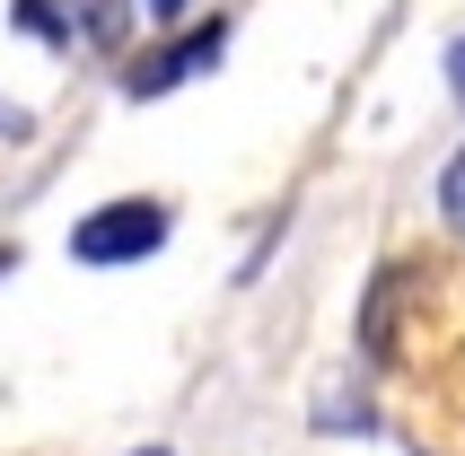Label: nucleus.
Here are the masks:
<instances>
[{
    "instance_id": "obj_2",
    "label": "nucleus",
    "mask_w": 465,
    "mask_h": 456,
    "mask_svg": "<svg viewBox=\"0 0 465 456\" xmlns=\"http://www.w3.org/2000/svg\"><path fill=\"white\" fill-rule=\"evenodd\" d=\"M167 246V203L150 193H124V203H97L88 220L71 228V263L88 273H114V263H141V254Z\"/></svg>"
},
{
    "instance_id": "obj_3",
    "label": "nucleus",
    "mask_w": 465,
    "mask_h": 456,
    "mask_svg": "<svg viewBox=\"0 0 465 456\" xmlns=\"http://www.w3.org/2000/svg\"><path fill=\"white\" fill-rule=\"evenodd\" d=\"M220 53H229V18H203V26H184L176 45L141 53V62L124 71V97H167V88H184V79L220 71Z\"/></svg>"
},
{
    "instance_id": "obj_9",
    "label": "nucleus",
    "mask_w": 465,
    "mask_h": 456,
    "mask_svg": "<svg viewBox=\"0 0 465 456\" xmlns=\"http://www.w3.org/2000/svg\"><path fill=\"white\" fill-rule=\"evenodd\" d=\"M141 456H167V448H141Z\"/></svg>"
},
{
    "instance_id": "obj_7",
    "label": "nucleus",
    "mask_w": 465,
    "mask_h": 456,
    "mask_svg": "<svg viewBox=\"0 0 465 456\" xmlns=\"http://www.w3.org/2000/svg\"><path fill=\"white\" fill-rule=\"evenodd\" d=\"M141 9H150V18H158V26H176V18H184V9H193V0H141Z\"/></svg>"
},
{
    "instance_id": "obj_6",
    "label": "nucleus",
    "mask_w": 465,
    "mask_h": 456,
    "mask_svg": "<svg viewBox=\"0 0 465 456\" xmlns=\"http://www.w3.org/2000/svg\"><path fill=\"white\" fill-rule=\"evenodd\" d=\"M448 97L465 105V35H457V45H448Z\"/></svg>"
},
{
    "instance_id": "obj_1",
    "label": "nucleus",
    "mask_w": 465,
    "mask_h": 456,
    "mask_svg": "<svg viewBox=\"0 0 465 456\" xmlns=\"http://www.w3.org/2000/svg\"><path fill=\"white\" fill-rule=\"evenodd\" d=\"M132 0H9V26L53 53H114L132 35Z\"/></svg>"
},
{
    "instance_id": "obj_5",
    "label": "nucleus",
    "mask_w": 465,
    "mask_h": 456,
    "mask_svg": "<svg viewBox=\"0 0 465 456\" xmlns=\"http://www.w3.org/2000/svg\"><path fill=\"white\" fill-rule=\"evenodd\" d=\"M26 132H35V114H26L18 97H0V141H26Z\"/></svg>"
},
{
    "instance_id": "obj_4",
    "label": "nucleus",
    "mask_w": 465,
    "mask_h": 456,
    "mask_svg": "<svg viewBox=\"0 0 465 456\" xmlns=\"http://www.w3.org/2000/svg\"><path fill=\"white\" fill-rule=\"evenodd\" d=\"M440 220H448V228L465 237V150L448 158V176H440Z\"/></svg>"
},
{
    "instance_id": "obj_8",
    "label": "nucleus",
    "mask_w": 465,
    "mask_h": 456,
    "mask_svg": "<svg viewBox=\"0 0 465 456\" xmlns=\"http://www.w3.org/2000/svg\"><path fill=\"white\" fill-rule=\"evenodd\" d=\"M0 273H18V254H9V246H0Z\"/></svg>"
}]
</instances>
